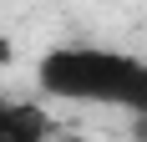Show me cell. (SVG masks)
<instances>
[{
    "mask_svg": "<svg viewBox=\"0 0 147 142\" xmlns=\"http://www.w3.org/2000/svg\"><path fill=\"white\" fill-rule=\"evenodd\" d=\"M36 81L56 101H102L147 112V61L112 46H56L41 56Z\"/></svg>",
    "mask_w": 147,
    "mask_h": 142,
    "instance_id": "obj_1",
    "label": "cell"
},
{
    "mask_svg": "<svg viewBox=\"0 0 147 142\" xmlns=\"http://www.w3.org/2000/svg\"><path fill=\"white\" fill-rule=\"evenodd\" d=\"M5 56H10V46H5V41H0V61H5Z\"/></svg>",
    "mask_w": 147,
    "mask_h": 142,
    "instance_id": "obj_3",
    "label": "cell"
},
{
    "mask_svg": "<svg viewBox=\"0 0 147 142\" xmlns=\"http://www.w3.org/2000/svg\"><path fill=\"white\" fill-rule=\"evenodd\" d=\"M56 117L41 101H0V142H46Z\"/></svg>",
    "mask_w": 147,
    "mask_h": 142,
    "instance_id": "obj_2",
    "label": "cell"
}]
</instances>
